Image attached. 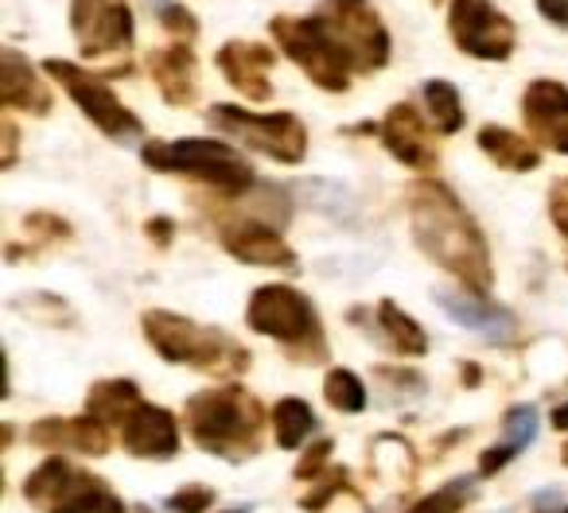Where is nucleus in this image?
<instances>
[{"mask_svg":"<svg viewBox=\"0 0 568 513\" xmlns=\"http://www.w3.org/2000/svg\"><path fill=\"white\" fill-rule=\"evenodd\" d=\"M409 229L428 261H436L444 273L459 280L467 293H490V249L479 222L467 214V206L456 198V191L436 179H425L409 191Z\"/></svg>","mask_w":568,"mask_h":513,"instance_id":"1","label":"nucleus"},{"mask_svg":"<svg viewBox=\"0 0 568 513\" xmlns=\"http://www.w3.org/2000/svg\"><path fill=\"white\" fill-rule=\"evenodd\" d=\"M141 164L152 172H172L199 179L206 187H214L219 195L237 198L250 195L257 172H253L250 160L237 156L230 144L206 141V136H183V141H149L141 148Z\"/></svg>","mask_w":568,"mask_h":513,"instance_id":"2","label":"nucleus"},{"mask_svg":"<svg viewBox=\"0 0 568 513\" xmlns=\"http://www.w3.org/2000/svg\"><path fill=\"white\" fill-rule=\"evenodd\" d=\"M141 327L149 335L152 350L164 355L168 362L199 366V370H226V366L242 370L245 366V350H237L230 335L195 324V319L172 316V311H149Z\"/></svg>","mask_w":568,"mask_h":513,"instance_id":"3","label":"nucleus"},{"mask_svg":"<svg viewBox=\"0 0 568 513\" xmlns=\"http://www.w3.org/2000/svg\"><path fill=\"white\" fill-rule=\"evenodd\" d=\"M187 428L206 451L230 455L234 448H253L261 428V409L245 389L219 386L187 401Z\"/></svg>","mask_w":568,"mask_h":513,"instance_id":"4","label":"nucleus"},{"mask_svg":"<svg viewBox=\"0 0 568 513\" xmlns=\"http://www.w3.org/2000/svg\"><path fill=\"white\" fill-rule=\"evenodd\" d=\"M211 129L245 144L250 152L276 160V164H301L308 156V129L296 113H250L242 105H211Z\"/></svg>","mask_w":568,"mask_h":513,"instance_id":"5","label":"nucleus"},{"mask_svg":"<svg viewBox=\"0 0 568 513\" xmlns=\"http://www.w3.org/2000/svg\"><path fill=\"white\" fill-rule=\"evenodd\" d=\"M312 17L355 74H374L389 63V32L371 0H320Z\"/></svg>","mask_w":568,"mask_h":513,"instance_id":"6","label":"nucleus"},{"mask_svg":"<svg viewBox=\"0 0 568 513\" xmlns=\"http://www.w3.org/2000/svg\"><path fill=\"white\" fill-rule=\"evenodd\" d=\"M245 319L257 335L284 342V347H304L312 358H324V327H320L316 304L293 285H265L250 296Z\"/></svg>","mask_w":568,"mask_h":513,"instance_id":"7","label":"nucleus"},{"mask_svg":"<svg viewBox=\"0 0 568 513\" xmlns=\"http://www.w3.org/2000/svg\"><path fill=\"white\" fill-rule=\"evenodd\" d=\"M276 48L284 51V59H293L320 90L327 94H347L351 90V66L339 55V48L332 43V35L320 28L316 17H273L268 20Z\"/></svg>","mask_w":568,"mask_h":513,"instance_id":"8","label":"nucleus"},{"mask_svg":"<svg viewBox=\"0 0 568 513\" xmlns=\"http://www.w3.org/2000/svg\"><path fill=\"white\" fill-rule=\"evenodd\" d=\"M24 494L43 513H125V502L105 482L71 466L67 459H48L40 471L28 474Z\"/></svg>","mask_w":568,"mask_h":513,"instance_id":"9","label":"nucleus"},{"mask_svg":"<svg viewBox=\"0 0 568 513\" xmlns=\"http://www.w3.org/2000/svg\"><path fill=\"white\" fill-rule=\"evenodd\" d=\"M43 71L67 90V98H71V102L94 121V129H102L110 141H118V144L141 141V133H144L141 117H136L98 74H90L87 66H79V63H67V59H43Z\"/></svg>","mask_w":568,"mask_h":513,"instance_id":"10","label":"nucleus"},{"mask_svg":"<svg viewBox=\"0 0 568 513\" xmlns=\"http://www.w3.org/2000/svg\"><path fill=\"white\" fill-rule=\"evenodd\" d=\"M448 32L464 55L483 63H506L518 48V28L490 0H452Z\"/></svg>","mask_w":568,"mask_h":513,"instance_id":"11","label":"nucleus"},{"mask_svg":"<svg viewBox=\"0 0 568 513\" xmlns=\"http://www.w3.org/2000/svg\"><path fill=\"white\" fill-rule=\"evenodd\" d=\"M71 32L82 59H125L133 51L129 0H71Z\"/></svg>","mask_w":568,"mask_h":513,"instance_id":"12","label":"nucleus"},{"mask_svg":"<svg viewBox=\"0 0 568 513\" xmlns=\"http://www.w3.org/2000/svg\"><path fill=\"white\" fill-rule=\"evenodd\" d=\"M428 125H433V121L420 117L417 105L397 102V105H389V113L382 117L378 136L397 164L413 167V172H433V167L440 164V152H436L433 129Z\"/></svg>","mask_w":568,"mask_h":513,"instance_id":"13","label":"nucleus"},{"mask_svg":"<svg viewBox=\"0 0 568 513\" xmlns=\"http://www.w3.org/2000/svg\"><path fill=\"white\" fill-rule=\"evenodd\" d=\"M521 121L537 144L568 156V86L552 79H537L521 94Z\"/></svg>","mask_w":568,"mask_h":513,"instance_id":"14","label":"nucleus"},{"mask_svg":"<svg viewBox=\"0 0 568 513\" xmlns=\"http://www.w3.org/2000/svg\"><path fill=\"white\" fill-rule=\"evenodd\" d=\"M214 63H219L222 79H226L237 94L250 98V102H268V98H273V82H268V71H273V63H276L273 48L253 43V40H230L219 48Z\"/></svg>","mask_w":568,"mask_h":513,"instance_id":"15","label":"nucleus"},{"mask_svg":"<svg viewBox=\"0 0 568 513\" xmlns=\"http://www.w3.org/2000/svg\"><path fill=\"white\" fill-rule=\"evenodd\" d=\"M222 245H226L230 257H237V261H245V265H261V269H293L296 265V253L261 218L226 222V226H222Z\"/></svg>","mask_w":568,"mask_h":513,"instance_id":"16","label":"nucleus"},{"mask_svg":"<svg viewBox=\"0 0 568 513\" xmlns=\"http://www.w3.org/2000/svg\"><path fill=\"white\" fill-rule=\"evenodd\" d=\"M149 74H152V82H156L160 98H164L168 105H175V110H183V105H195V98H199V63H195V51H191V43L175 40V43H168V48L152 51V55H149Z\"/></svg>","mask_w":568,"mask_h":513,"instance_id":"17","label":"nucleus"},{"mask_svg":"<svg viewBox=\"0 0 568 513\" xmlns=\"http://www.w3.org/2000/svg\"><path fill=\"white\" fill-rule=\"evenodd\" d=\"M0 102H4V110H24L36 117L51 113V90L43 86V79L17 48L0 51Z\"/></svg>","mask_w":568,"mask_h":513,"instance_id":"18","label":"nucleus"},{"mask_svg":"<svg viewBox=\"0 0 568 513\" xmlns=\"http://www.w3.org/2000/svg\"><path fill=\"white\" fill-rule=\"evenodd\" d=\"M121 440L133 455L144 459H168L180 451V432H175L172 412L156 409V404H136L133 417L121 424Z\"/></svg>","mask_w":568,"mask_h":513,"instance_id":"19","label":"nucleus"},{"mask_svg":"<svg viewBox=\"0 0 568 513\" xmlns=\"http://www.w3.org/2000/svg\"><path fill=\"white\" fill-rule=\"evenodd\" d=\"M436 304L448 311L452 324L467 327V331H479L487 339H510L514 335L510 311L495 308V304H487L475 293H436Z\"/></svg>","mask_w":568,"mask_h":513,"instance_id":"20","label":"nucleus"},{"mask_svg":"<svg viewBox=\"0 0 568 513\" xmlns=\"http://www.w3.org/2000/svg\"><path fill=\"white\" fill-rule=\"evenodd\" d=\"M479 148L487 152L490 164L506 167V172H534V167H541V152H537L534 141H526V136L510 133V129L503 125H487L479 129Z\"/></svg>","mask_w":568,"mask_h":513,"instance_id":"21","label":"nucleus"},{"mask_svg":"<svg viewBox=\"0 0 568 513\" xmlns=\"http://www.w3.org/2000/svg\"><path fill=\"white\" fill-rule=\"evenodd\" d=\"M36 443H63L71 451H87V455H102L110 443H105V424L94 417H79V420H43L32 428Z\"/></svg>","mask_w":568,"mask_h":513,"instance_id":"22","label":"nucleus"},{"mask_svg":"<svg viewBox=\"0 0 568 513\" xmlns=\"http://www.w3.org/2000/svg\"><path fill=\"white\" fill-rule=\"evenodd\" d=\"M136 404H141V393L133 381H98L87 397V417L102 420V424H125L136 412Z\"/></svg>","mask_w":568,"mask_h":513,"instance_id":"23","label":"nucleus"},{"mask_svg":"<svg viewBox=\"0 0 568 513\" xmlns=\"http://www.w3.org/2000/svg\"><path fill=\"white\" fill-rule=\"evenodd\" d=\"M378 327H382V335H386L389 347H394L397 355L420 358V355L428 350V335L420 331L417 319L405 316V311L397 308L394 300H382V304H378Z\"/></svg>","mask_w":568,"mask_h":513,"instance_id":"24","label":"nucleus"},{"mask_svg":"<svg viewBox=\"0 0 568 513\" xmlns=\"http://www.w3.org/2000/svg\"><path fill=\"white\" fill-rule=\"evenodd\" d=\"M420 90H425V105H428V117H433L436 133H444V136L459 133V129H464V117H467L459 90L452 86L448 79H428Z\"/></svg>","mask_w":568,"mask_h":513,"instance_id":"25","label":"nucleus"},{"mask_svg":"<svg viewBox=\"0 0 568 513\" xmlns=\"http://www.w3.org/2000/svg\"><path fill=\"white\" fill-rule=\"evenodd\" d=\"M273 428H276V443H281V448H301L312 428H316V417H312V409L301 397H284L273 409Z\"/></svg>","mask_w":568,"mask_h":513,"instance_id":"26","label":"nucleus"},{"mask_svg":"<svg viewBox=\"0 0 568 513\" xmlns=\"http://www.w3.org/2000/svg\"><path fill=\"white\" fill-rule=\"evenodd\" d=\"M324 397L339 412H363L366 409V389L351 370H332L324 381Z\"/></svg>","mask_w":568,"mask_h":513,"instance_id":"27","label":"nucleus"},{"mask_svg":"<svg viewBox=\"0 0 568 513\" xmlns=\"http://www.w3.org/2000/svg\"><path fill=\"white\" fill-rule=\"evenodd\" d=\"M467 494H471V482H452V486L420 497L409 513H459V510H464V502H467Z\"/></svg>","mask_w":568,"mask_h":513,"instance_id":"28","label":"nucleus"},{"mask_svg":"<svg viewBox=\"0 0 568 513\" xmlns=\"http://www.w3.org/2000/svg\"><path fill=\"white\" fill-rule=\"evenodd\" d=\"M537 435V412L529 409V404H518V409L506 412V443H510L514 451L529 448Z\"/></svg>","mask_w":568,"mask_h":513,"instance_id":"29","label":"nucleus"},{"mask_svg":"<svg viewBox=\"0 0 568 513\" xmlns=\"http://www.w3.org/2000/svg\"><path fill=\"white\" fill-rule=\"evenodd\" d=\"M156 17H160V28H168L172 35H180L183 43L195 40L199 20H195V12H187V4H172V0H168V4L156 12Z\"/></svg>","mask_w":568,"mask_h":513,"instance_id":"30","label":"nucleus"},{"mask_svg":"<svg viewBox=\"0 0 568 513\" xmlns=\"http://www.w3.org/2000/svg\"><path fill=\"white\" fill-rule=\"evenodd\" d=\"M211 502H214V490L187 486V490H175V494L168 497V513H203Z\"/></svg>","mask_w":568,"mask_h":513,"instance_id":"31","label":"nucleus"},{"mask_svg":"<svg viewBox=\"0 0 568 513\" xmlns=\"http://www.w3.org/2000/svg\"><path fill=\"white\" fill-rule=\"evenodd\" d=\"M549 214H552V226L568 237V179H557L549 187Z\"/></svg>","mask_w":568,"mask_h":513,"instance_id":"32","label":"nucleus"},{"mask_svg":"<svg viewBox=\"0 0 568 513\" xmlns=\"http://www.w3.org/2000/svg\"><path fill=\"white\" fill-rule=\"evenodd\" d=\"M0 133H4V156H0V167L9 172V167H17V160H20V133H17V121L4 113L0 117Z\"/></svg>","mask_w":568,"mask_h":513,"instance_id":"33","label":"nucleus"},{"mask_svg":"<svg viewBox=\"0 0 568 513\" xmlns=\"http://www.w3.org/2000/svg\"><path fill=\"white\" fill-rule=\"evenodd\" d=\"M514 455H518V451H514L510 443H503V448H490L487 455L479 459V471H483V474H495V471H503V466L510 463Z\"/></svg>","mask_w":568,"mask_h":513,"instance_id":"34","label":"nucleus"},{"mask_svg":"<svg viewBox=\"0 0 568 513\" xmlns=\"http://www.w3.org/2000/svg\"><path fill=\"white\" fill-rule=\"evenodd\" d=\"M327 455H332V443L320 440L316 455H312V451H308V455L301 459V466H296V474H301V479H316V474H320V463H324Z\"/></svg>","mask_w":568,"mask_h":513,"instance_id":"35","label":"nucleus"},{"mask_svg":"<svg viewBox=\"0 0 568 513\" xmlns=\"http://www.w3.org/2000/svg\"><path fill=\"white\" fill-rule=\"evenodd\" d=\"M537 12H541L549 24L568 28V0H537Z\"/></svg>","mask_w":568,"mask_h":513,"instance_id":"36","label":"nucleus"},{"mask_svg":"<svg viewBox=\"0 0 568 513\" xmlns=\"http://www.w3.org/2000/svg\"><path fill=\"white\" fill-rule=\"evenodd\" d=\"M560 502H565V494H560L557 486H549V490H541V494L534 497V510L537 513H552V510L560 513Z\"/></svg>","mask_w":568,"mask_h":513,"instance_id":"37","label":"nucleus"},{"mask_svg":"<svg viewBox=\"0 0 568 513\" xmlns=\"http://www.w3.org/2000/svg\"><path fill=\"white\" fill-rule=\"evenodd\" d=\"M149 237H156L160 245H168V242H172V222H168V218L149 222Z\"/></svg>","mask_w":568,"mask_h":513,"instance_id":"38","label":"nucleus"},{"mask_svg":"<svg viewBox=\"0 0 568 513\" xmlns=\"http://www.w3.org/2000/svg\"><path fill=\"white\" fill-rule=\"evenodd\" d=\"M552 428H557V432H568V404L552 409Z\"/></svg>","mask_w":568,"mask_h":513,"instance_id":"39","label":"nucleus"},{"mask_svg":"<svg viewBox=\"0 0 568 513\" xmlns=\"http://www.w3.org/2000/svg\"><path fill=\"white\" fill-rule=\"evenodd\" d=\"M149 4H152V9L160 12V9H164V4H168V0H149Z\"/></svg>","mask_w":568,"mask_h":513,"instance_id":"40","label":"nucleus"},{"mask_svg":"<svg viewBox=\"0 0 568 513\" xmlns=\"http://www.w3.org/2000/svg\"><path fill=\"white\" fill-rule=\"evenodd\" d=\"M222 513H245V510H222Z\"/></svg>","mask_w":568,"mask_h":513,"instance_id":"41","label":"nucleus"},{"mask_svg":"<svg viewBox=\"0 0 568 513\" xmlns=\"http://www.w3.org/2000/svg\"><path fill=\"white\" fill-rule=\"evenodd\" d=\"M565 459H568V451H565Z\"/></svg>","mask_w":568,"mask_h":513,"instance_id":"42","label":"nucleus"},{"mask_svg":"<svg viewBox=\"0 0 568 513\" xmlns=\"http://www.w3.org/2000/svg\"><path fill=\"white\" fill-rule=\"evenodd\" d=\"M565 513H568V510H565Z\"/></svg>","mask_w":568,"mask_h":513,"instance_id":"43","label":"nucleus"}]
</instances>
